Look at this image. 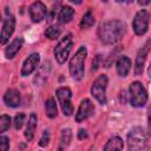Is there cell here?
Here are the masks:
<instances>
[{
  "instance_id": "6da1fadb",
  "label": "cell",
  "mask_w": 151,
  "mask_h": 151,
  "mask_svg": "<svg viewBox=\"0 0 151 151\" xmlns=\"http://www.w3.org/2000/svg\"><path fill=\"white\" fill-rule=\"evenodd\" d=\"M126 26L120 20H110L101 24L98 28V37L100 41L105 45H112L119 41L124 33Z\"/></svg>"
},
{
  "instance_id": "7a4b0ae2",
  "label": "cell",
  "mask_w": 151,
  "mask_h": 151,
  "mask_svg": "<svg viewBox=\"0 0 151 151\" xmlns=\"http://www.w3.org/2000/svg\"><path fill=\"white\" fill-rule=\"evenodd\" d=\"M87 57V50L85 46H80L70 61V73L73 79L81 80L84 77V65Z\"/></svg>"
},
{
  "instance_id": "3957f363",
  "label": "cell",
  "mask_w": 151,
  "mask_h": 151,
  "mask_svg": "<svg viewBox=\"0 0 151 151\" xmlns=\"http://www.w3.org/2000/svg\"><path fill=\"white\" fill-rule=\"evenodd\" d=\"M147 145V136L139 126L133 127L127 133V147L131 151L144 150Z\"/></svg>"
},
{
  "instance_id": "277c9868",
  "label": "cell",
  "mask_w": 151,
  "mask_h": 151,
  "mask_svg": "<svg viewBox=\"0 0 151 151\" xmlns=\"http://www.w3.org/2000/svg\"><path fill=\"white\" fill-rule=\"evenodd\" d=\"M147 101V92L142 83L133 81L130 84V103L133 107H142Z\"/></svg>"
},
{
  "instance_id": "5b68a950",
  "label": "cell",
  "mask_w": 151,
  "mask_h": 151,
  "mask_svg": "<svg viewBox=\"0 0 151 151\" xmlns=\"http://www.w3.org/2000/svg\"><path fill=\"white\" fill-rule=\"evenodd\" d=\"M107 76L106 74H100L96 78V80L93 81L92 86H91V94L94 97V99L104 105L106 104V87H107Z\"/></svg>"
},
{
  "instance_id": "8992f818",
  "label": "cell",
  "mask_w": 151,
  "mask_h": 151,
  "mask_svg": "<svg viewBox=\"0 0 151 151\" xmlns=\"http://www.w3.org/2000/svg\"><path fill=\"white\" fill-rule=\"evenodd\" d=\"M71 48H72V35L68 33L54 47L53 52H54V57H55V60L58 61V64H64L67 60Z\"/></svg>"
},
{
  "instance_id": "52a82bcc",
  "label": "cell",
  "mask_w": 151,
  "mask_h": 151,
  "mask_svg": "<svg viewBox=\"0 0 151 151\" xmlns=\"http://www.w3.org/2000/svg\"><path fill=\"white\" fill-rule=\"evenodd\" d=\"M55 96L58 98V101L61 106V110L65 116H71L73 113V105L71 101L72 92L68 87H59L55 91Z\"/></svg>"
},
{
  "instance_id": "ba28073f",
  "label": "cell",
  "mask_w": 151,
  "mask_h": 151,
  "mask_svg": "<svg viewBox=\"0 0 151 151\" xmlns=\"http://www.w3.org/2000/svg\"><path fill=\"white\" fill-rule=\"evenodd\" d=\"M149 12L145 9H140L134 15V19L132 21V28L137 35H144L149 28Z\"/></svg>"
},
{
  "instance_id": "9c48e42d",
  "label": "cell",
  "mask_w": 151,
  "mask_h": 151,
  "mask_svg": "<svg viewBox=\"0 0 151 151\" xmlns=\"http://www.w3.org/2000/svg\"><path fill=\"white\" fill-rule=\"evenodd\" d=\"M93 112H94V106H93L92 101L87 98L81 100V103L79 105V109L76 113V122L80 123V122L87 119L88 117H91L93 114Z\"/></svg>"
},
{
  "instance_id": "30bf717a",
  "label": "cell",
  "mask_w": 151,
  "mask_h": 151,
  "mask_svg": "<svg viewBox=\"0 0 151 151\" xmlns=\"http://www.w3.org/2000/svg\"><path fill=\"white\" fill-rule=\"evenodd\" d=\"M29 17L33 22H40L42 19H45L47 14V8L44 2L41 1H35L29 6Z\"/></svg>"
},
{
  "instance_id": "8fae6325",
  "label": "cell",
  "mask_w": 151,
  "mask_h": 151,
  "mask_svg": "<svg viewBox=\"0 0 151 151\" xmlns=\"http://www.w3.org/2000/svg\"><path fill=\"white\" fill-rule=\"evenodd\" d=\"M39 63H40V55L38 53H32L29 54L24 64H22V67H21V76L22 77H27L29 76L33 71H35V68L39 66Z\"/></svg>"
},
{
  "instance_id": "7c38bea8",
  "label": "cell",
  "mask_w": 151,
  "mask_h": 151,
  "mask_svg": "<svg viewBox=\"0 0 151 151\" xmlns=\"http://www.w3.org/2000/svg\"><path fill=\"white\" fill-rule=\"evenodd\" d=\"M14 28H15V19L13 15H9L2 22V29H1V37H0V42L2 45H5L9 40V38L14 32Z\"/></svg>"
},
{
  "instance_id": "4fadbf2b",
  "label": "cell",
  "mask_w": 151,
  "mask_h": 151,
  "mask_svg": "<svg viewBox=\"0 0 151 151\" xmlns=\"http://www.w3.org/2000/svg\"><path fill=\"white\" fill-rule=\"evenodd\" d=\"M150 45H151V40L146 41L145 45L138 51V54L136 57V64H134V74L136 76H140L143 73V70H144V65H145V60H146V55H147Z\"/></svg>"
},
{
  "instance_id": "5bb4252c",
  "label": "cell",
  "mask_w": 151,
  "mask_h": 151,
  "mask_svg": "<svg viewBox=\"0 0 151 151\" xmlns=\"http://www.w3.org/2000/svg\"><path fill=\"white\" fill-rule=\"evenodd\" d=\"M4 101L9 107H17L21 103V96L20 92L15 88H9L4 94Z\"/></svg>"
},
{
  "instance_id": "9a60e30c",
  "label": "cell",
  "mask_w": 151,
  "mask_h": 151,
  "mask_svg": "<svg viewBox=\"0 0 151 151\" xmlns=\"http://www.w3.org/2000/svg\"><path fill=\"white\" fill-rule=\"evenodd\" d=\"M22 45H24V39H22L21 37L14 38V39L9 42V45L5 48V55H6V58H7V59L14 58V57L17 55V53L21 50Z\"/></svg>"
},
{
  "instance_id": "2e32d148",
  "label": "cell",
  "mask_w": 151,
  "mask_h": 151,
  "mask_svg": "<svg viewBox=\"0 0 151 151\" xmlns=\"http://www.w3.org/2000/svg\"><path fill=\"white\" fill-rule=\"evenodd\" d=\"M116 68H117V73L120 76V77H126L130 72V68H131V60L129 57L126 55H123V57H119L117 63H116Z\"/></svg>"
},
{
  "instance_id": "e0dca14e",
  "label": "cell",
  "mask_w": 151,
  "mask_h": 151,
  "mask_svg": "<svg viewBox=\"0 0 151 151\" xmlns=\"http://www.w3.org/2000/svg\"><path fill=\"white\" fill-rule=\"evenodd\" d=\"M73 17H74V9L70 6H63L58 13V20L61 24L70 22L73 19Z\"/></svg>"
},
{
  "instance_id": "ac0fdd59",
  "label": "cell",
  "mask_w": 151,
  "mask_h": 151,
  "mask_svg": "<svg viewBox=\"0 0 151 151\" xmlns=\"http://www.w3.org/2000/svg\"><path fill=\"white\" fill-rule=\"evenodd\" d=\"M37 116L35 113H32L28 118V123H27V126H26V130H25V138L31 142L34 137V132H35V129H37Z\"/></svg>"
},
{
  "instance_id": "d6986e66",
  "label": "cell",
  "mask_w": 151,
  "mask_h": 151,
  "mask_svg": "<svg viewBox=\"0 0 151 151\" xmlns=\"http://www.w3.org/2000/svg\"><path fill=\"white\" fill-rule=\"evenodd\" d=\"M124 144H123V139L118 136H113L111 137L107 143L104 145V150H123Z\"/></svg>"
},
{
  "instance_id": "ffe728a7",
  "label": "cell",
  "mask_w": 151,
  "mask_h": 151,
  "mask_svg": "<svg viewBox=\"0 0 151 151\" xmlns=\"http://www.w3.org/2000/svg\"><path fill=\"white\" fill-rule=\"evenodd\" d=\"M45 112L46 116L48 118H54L58 114V107H57V103L54 101L53 98H48L45 103Z\"/></svg>"
},
{
  "instance_id": "44dd1931",
  "label": "cell",
  "mask_w": 151,
  "mask_h": 151,
  "mask_svg": "<svg viewBox=\"0 0 151 151\" xmlns=\"http://www.w3.org/2000/svg\"><path fill=\"white\" fill-rule=\"evenodd\" d=\"M94 25V15L92 13V11H87L83 18H81V21H80V28L85 29V28H90Z\"/></svg>"
},
{
  "instance_id": "7402d4cb",
  "label": "cell",
  "mask_w": 151,
  "mask_h": 151,
  "mask_svg": "<svg viewBox=\"0 0 151 151\" xmlns=\"http://www.w3.org/2000/svg\"><path fill=\"white\" fill-rule=\"evenodd\" d=\"M72 140V131L71 129H64L61 131V137H60V150L68 146Z\"/></svg>"
},
{
  "instance_id": "603a6c76",
  "label": "cell",
  "mask_w": 151,
  "mask_h": 151,
  "mask_svg": "<svg viewBox=\"0 0 151 151\" xmlns=\"http://www.w3.org/2000/svg\"><path fill=\"white\" fill-rule=\"evenodd\" d=\"M60 33H61V28H60L59 26L53 25V26H50V27L46 28V31H45V37L48 38V39H51V40H55V39L59 38Z\"/></svg>"
},
{
  "instance_id": "cb8c5ba5",
  "label": "cell",
  "mask_w": 151,
  "mask_h": 151,
  "mask_svg": "<svg viewBox=\"0 0 151 151\" xmlns=\"http://www.w3.org/2000/svg\"><path fill=\"white\" fill-rule=\"evenodd\" d=\"M11 126V117L7 114H2L0 117V132H5Z\"/></svg>"
},
{
  "instance_id": "d4e9b609",
  "label": "cell",
  "mask_w": 151,
  "mask_h": 151,
  "mask_svg": "<svg viewBox=\"0 0 151 151\" xmlns=\"http://www.w3.org/2000/svg\"><path fill=\"white\" fill-rule=\"evenodd\" d=\"M25 119H26V114L24 112H20V113H18L15 116V118H14V126H15L17 130L22 127V125L25 123Z\"/></svg>"
},
{
  "instance_id": "484cf974",
  "label": "cell",
  "mask_w": 151,
  "mask_h": 151,
  "mask_svg": "<svg viewBox=\"0 0 151 151\" xmlns=\"http://www.w3.org/2000/svg\"><path fill=\"white\" fill-rule=\"evenodd\" d=\"M48 143H50V132L47 130H45L42 132V136H41L40 140H39V145L42 146V147H45V146H47Z\"/></svg>"
},
{
  "instance_id": "4316f807",
  "label": "cell",
  "mask_w": 151,
  "mask_h": 151,
  "mask_svg": "<svg viewBox=\"0 0 151 151\" xmlns=\"http://www.w3.org/2000/svg\"><path fill=\"white\" fill-rule=\"evenodd\" d=\"M0 149L2 151H7L9 149V139L6 136H1L0 137Z\"/></svg>"
},
{
  "instance_id": "83f0119b",
  "label": "cell",
  "mask_w": 151,
  "mask_h": 151,
  "mask_svg": "<svg viewBox=\"0 0 151 151\" xmlns=\"http://www.w3.org/2000/svg\"><path fill=\"white\" fill-rule=\"evenodd\" d=\"M100 60H101V55H96V57H94L93 63H92V71H97V70H98Z\"/></svg>"
},
{
  "instance_id": "f1b7e54d",
  "label": "cell",
  "mask_w": 151,
  "mask_h": 151,
  "mask_svg": "<svg viewBox=\"0 0 151 151\" xmlns=\"http://www.w3.org/2000/svg\"><path fill=\"white\" fill-rule=\"evenodd\" d=\"M85 138H87V132H86V130L80 129V130L78 131V139L83 140V139H85Z\"/></svg>"
},
{
  "instance_id": "f546056e",
  "label": "cell",
  "mask_w": 151,
  "mask_h": 151,
  "mask_svg": "<svg viewBox=\"0 0 151 151\" xmlns=\"http://www.w3.org/2000/svg\"><path fill=\"white\" fill-rule=\"evenodd\" d=\"M147 120H149V134L151 136V106L149 109V117H147Z\"/></svg>"
},
{
  "instance_id": "4dcf8cb0",
  "label": "cell",
  "mask_w": 151,
  "mask_h": 151,
  "mask_svg": "<svg viewBox=\"0 0 151 151\" xmlns=\"http://www.w3.org/2000/svg\"><path fill=\"white\" fill-rule=\"evenodd\" d=\"M151 2V0H138V4L140 5V6H146V5H149Z\"/></svg>"
},
{
  "instance_id": "1f68e13d",
  "label": "cell",
  "mask_w": 151,
  "mask_h": 151,
  "mask_svg": "<svg viewBox=\"0 0 151 151\" xmlns=\"http://www.w3.org/2000/svg\"><path fill=\"white\" fill-rule=\"evenodd\" d=\"M70 1L73 2V4H76V5H79V4H81L83 0H70Z\"/></svg>"
},
{
  "instance_id": "d6a6232c",
  "label": "cell",
  "mask_w": 151,
  "mask_h": 151,
  "mask_svg": "<svg viewBox=\"0 0 151 151\" xmlns=\"http://www.w3.org/2000/svg\"><path fill=\"white\" fill-rule=\"evenodd\" d=\"M147 73H149V76L151 77V63H150V66H149V70H147Z\"/></svg>"
},
{
  "instance_id": "836d02e7",
  "label": "cell",
  "mask_w": 151,
  "mask_h": 151,
  "mask_svg": "<svg viewBox=\"0 0 151 151\" xmlns=\"http://www.w3.org/2000/svg\"><path fill=\"white\" fill-rule=\"evenodd\" d=\"M116 1H117V2H123L124 0H116Z\"/></svg>"
},
{
  "instance_id": "e575fe53",
  "label": "cell",
  "mask_w": 151,
  "mask_h": 151,
  "mask_svg": "<svg viewBox=\"0 0 151 151\" xmlns=\"http://www.w3.org/2000/svg\"><path fill=\"white\" fill-rule=\"evenodd\" d=\"M132 1H133V0H127V2H132Z\"/></svg>"
}]
</instances>
